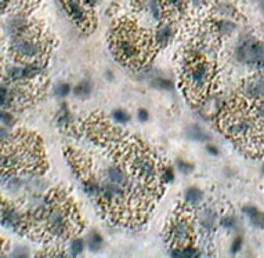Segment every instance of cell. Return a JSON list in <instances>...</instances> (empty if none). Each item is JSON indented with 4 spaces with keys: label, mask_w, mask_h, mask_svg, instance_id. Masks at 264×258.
I'll return each mask as SVG.
<instances>
[{
    "label": "cell",
    "mask_w": 264,
    "mask_h": 258,
    "mask_svg": "<svg viewBox=\"0 0 264 258\" xmlns=\"http://www.w3.org/2000/svg\"><path fill=\"white\" fill-rule=\"evenodd\" d=\"M223 128L234 141L244 147L257 148L264 142V121L250 113L244 104L225 113Z\"/></svg>",
    "instance_id": "cell-1"
},
{
    "label": "cell",
    "mask_w": 264,
    "mask_h": 258,
    "mask_svg": "<svg viewBox=\"0 0 264 258\" xmlns=\"http://www.w3.org/2000/svg\"><path fill=\"white\" fill-rule=\"evenodd\" d=\"M39 224L50 238H68L75 231V216L60 197L51 196L49 202L36 212Z\"/></svg>",
    "instance_id": "cell-2"
},
{
    "label": "cell",
    "mask_w": 264,
    "mask_h": 258,
    "mask_svg": "<svg viewBox=\"0 0 264 258\" xmlns=\"http://www.w3.org/2000/svg\"><path fill=\"white\" fill-rule=\"evenodd\" d=\"M114 49L123 62L129 65H140L147 57L149 45L147 37L133 24H122L115 29Z\"/></svg>",
    "instance_id": "cell-3"
},
{
    "label": "cell",
    "mask_w": 264,
    "mask_h": 258,
    "mask_svg": "<svg viewBox=\"0 0 264 258\" xmlns=\"http://www.w3.org/2000/svg\"><path fill=\"white\" fill-rule=\"evenodd\" d=\"M213 69L208 61L195 58L185 69V81L188 84V90L194 96H201L208 90L209 84L212 81Z\"/></svg>",
    "instance_id": "cell-4"
},
{
    "label": "cell",
    "mask_w": 264,
    "mask_h": 258,
    "mask_svg": "<svg viewBox=\"0 0 264 258\" xmlns=\"http://www.w3.org/2000/svg\"><path fill=\"white\" fill-rule=\"evenodd\" d=\"M235 56L239 62L249 68L264 72V41L257 40L252 36H245L237 45Z\"/></svg>",
    "instance_id": "cell-5"
},
{
    "label": "cell",
    "mask_w": 264,
    "mask_h": 258,
    "mask_svg": "<svg viewBox=\"0 0 264 258\" xmlns=\"http://www.w3.org/2000/svg\"><path fill=\"white\" fill-rule=\"evenodd\" d=\"M13 51L17 58L25 61H33L43 56L45 45L36 36L29 32H22L13 39Z\"/></svg>",
    "instance_id": "cell-6"
},
{
    "label": "cell",
    "mask_w": 264,
    "mask_h": 258,
    "mask_svg": "<svg viewBox=\"0 0 264 258\" xmlns=\"http://www.w3.org/2000/svg\"><path fill=\"white\" fill-rule=\"evenodd\" d=\"M130 168L140 181L153 182L157 178V166L151 157L141 149L133 151L130 155Z\"/></svg>",
    "instance_id": "cell-7"
},
{
    "label": "cell",
    "mask_w": 264,
    "mask_h": 258,
    "mask_svg": "<svg viewBox=\"0 0 264 258\" xmlns=\"http://www.w3.org/2000/svg\"><path fill=\"white\" fill-rule=\"evenodd\" d=\"M169 236L176 248L190 246L193 239V227L190 220L184 214H178L177 217L174 218V221L170 225Z\"/></svg>",
    "instance_id": "cell-8"
},
{
    "label": "cell",
    "mask_w": 264,
    "mask_h": 258,
    "mask_svg": "<svg viewBox=\"0 0 264 258\" xmlns=\"http://www.w3.org/2000/svg\"><path fill=\"white\" fill-rule=\"evenodd\" d=\"M242 97L254 104L264 102V72H259L245 81L241 89Z\"/></svg>",
    "instance_id": "cell-9"
},
{
    "label": "cell",
    "mask_w": 264,
    "mask_h": 258,
    "mask_svg": "<svg viewBox=\"0 0 264 258\" xmlns=\"http://www.w3.org/2000/svg\"><path fill=\"white\" fill-rule=\"evenodd\" d=\"M66 9L73 21L77 22L81 28H87L90 25V18L85 7V0H65Z\"/></svg>",
    "instance_id": "cell-10"
},
{
    "label": "cell",
    "mask_w": 264,
    "mask_h": 258,
    "mask_svg": "<svg viewBox=\"0 0 264 258\" xmlns=\"http://www.w3.org/2000/svg\"><path fill=\"white\" fill-rule=\"evenodd\" d=\"M0 221L6 227H10L13 229H20L22 225V216L18 210L14 207L0 208Z\"/></svg>",
    "instance_id": "cell-11"
},
{
    "label": "cell",
    "mask_w": 264,
    "mask_h": 258,
    "mask_svg": "<svg viewBox=\"0 0 264 258\" xmlns=\"http://www.w3.org/2000/svg\"><path fill=\"white\" fill-rule=\"evenodd\" d=\"M173 35H174V30H173V26L169 25V24H165V25H161L158 28L157 33H155V41L158 43V46H166L169 41L173 39Z\"/></svg>",
    "instance_id": "cell-12"
},
{
    "label": "cell",
    "mask_w": 264,
    "mask_h": 258,
    "mask_svg": "<svg viewBox=\"0 0 264 258\" xmlns=\"http://www.w3.org/2000/svg\"><path fill=\"white\" fill-rule=\"evenodd\" d=\"M162 7H166L172 14L183 15L187 11V0H162Z\"/></svg>",
    "instance_id": "cell-13"
},
{
    "label": "cell",
    "mask_w": 264,
    "mask_h": 258,
    "mask_svg": "<svg viewBox=\"0 0 264 258\" xmlns=\"http://www.w3.org/2000/svg\"><path fill=\"white\" fill-rule=\"evenodd\" d=\"M235 29H237V24L229 18H223V20L216 22V30H217L218 35L223 36V37L231 36L235 32Z\"/></svg>",
    "instance_id": "cell-14"
},
{
    "label": "cell",
    "mask_w": 264,
    "mask_h": 258,
    "mask_svg": "<svg viewBox=\"0 0 264 258\" xmlns=\"http://www.w3.org/2000/svg\"><path fill=\"white\" fill-rule=\"evenodd\" d=\"M214 11H216V14L225 17V18H234L237 15L235 7L229 2H218L216 7H214Z\"/></svg>",
    "instance_id": "cell-15"
},
{
    "label": "cell",
    "mask_w": 264,
    "mask_h": 258,
    "mask_svg": "<svg viewBox=\"0 0 264 258\" xmlns=\"http://www.w3.org/2000/svg\"><path fill=\"white\" fill-rule=\"evenodd\" d=\"M203 200V193L198 188H190L185 192V202L193 206H198Z\"/></svg>",
    "instance_id": "cell-16"
},
{
    "label": "cell",
    "mask_w": 264,
    "mask_h": 258,
    "mask_svg": "<svg viewBox=\"0 0 264 258\" xmlns=\"http://www.w3.org/2000/svg\"><path fill=\"white\" fill-rule=\"evenodd\" d=\"M187 134L190 138H193V140H195V141H208L209 140L208 133L205 132L202 127H199V126L190 127V128H188Z\"/></svg>",
    "instance_id": "cell-17"
},
{
    "label": "cell",
    "mask_w": 264,
    "mask_h": 258,
    "mask_svg": "<svg viewBox=\"0 0 264 258\" xmlns=\"http://www.w3.org/2000/svg\"><path fill=\"white\" fill-rule=\"evenodd\" d=\"M87 246H89V250L93 251V253H97L98 250H101L102 247V238L100 233L92 232L89 235V240H87Z\"/></svg>",
    "instance_id": "cell-18"
},
{
    "label": "cell",
    "mask_w": 264,
    "mask_h": 258,
    "mask_svg": "<svg viewBox=\"0 0 264 258\" xmlns=\"http://www.w3.org/2000/svg\"><path fill=\"white\" fill-rule=\"evenodd\" d=\"M199 251L197 248L191 247V246H187V247H180L173 250L172 255L173 257H198Z\"/></svg>",
    "instance_id": "cell-19"
},
{
    "label": "cell",
    "mask_w": 264,
    "mask_h": 258,
    "mask_svg": "<svg viewBox=\"0 0 264 258\" xmlns=\"http://www.w3.org/2000/svg\"><path fill=\"white\" fill-rule=\"evenodd\" d=\"M201 224H202V227L205 229H212L214 227V224H216V214L213 211H210V210H206V211L202 212V216H201Z\"/></svg>",
    "instance_id": "cell-20"
},
{
    "label": "cell",
    "mask_w": 264,
    "mask_h": 258,
    "mask_svg": "<svg viewBox=\"0 0 264 258\" xmlns=\"http://www.w3.org/2000/svg\"><path fill=\"white\" fill-rule=\"evenodd\" d=\"M90 91H92V84H90V81L87 80H83L82 83H79L75 89V94L79 97H87L90 94Z\"/></svg>",
    "instance_id": "cell-21"
},
{
    "label": "cell",
    "mask_w": 264,
    "mask_h": 258,
    "mask_svg": "<svg viewBox=\"0 0 264 258\" xmlns=\"http://www.w3.org/2000/svg\"><path fill=\"white\" fill-rule=\"evenodd\" d=\"M153 86L159 89V90H172L173 89V83L168 79H163V77H157L154 79Z\"/></svg>",
    "instance_id": "cell-22"
},
{
    "label": "cell",
    "mask_w": 264,
    "mask_h": 258,
    "mask_svg": "<svg viewBox=\"0 0 264 258\" xmlns=\"http://www.w3.org/2000/svg\"><path fill=\"white\" fill-rule=\"evenodd\" d=\"M149 9H151V14L155 20L161 18V13H162V5L158 0H151L149 2Z\"/></svg>",
    "instance_id": "cell-23"
},
{
    "label": "cell",
    "mask_w": 264,
    "mask_h": 258,
    "mask_svg": "<svg viewBox=\"0 0 264 258\" xmlns=\"http://www.w3.org/2000/svg\"><path fill=\"white\" fill-rule=\"evenodd\" d=\"M112 116H114L115 121L121 123V124H125V123H127V121L130 120V116H129V113H126V112L122 111V109H117V111H114Z\"/></svg>",
    "instance_id": "cell-24"
},
{
    "label": "cell",
    "mask_w": 264,
    "mask_h": 258,
    "mask_svg": "<svg viewBox=\"0 0 264 258\" xmlns=\"http://www.w3.org/2000/svg\"><path fill=\"white\" fill-rule=\"evenodd\" d=\"M83 248H85V246H83V242H82L81 239H75L71 244L72 255H79V254H82L83 253Z\"/></svg>",
    "instance_id": "cell-25"
},
{
    "label": "cell",
    "mask_w": 264,
    "mask_h": 258,
    "mask_svg": "<svg viewBox=\"0 0 264 258\" xmlns=\"http://www.w3.org/2000/svg\"><path fill=\"white\" fill-rule=\"evenodd\" d=\"M250 221H252V225H254V227L264 229V212L257 211L254 216L250 217Z\"/></svg>",
    "instance_id": "cell-26"
},
{
    "label": "cell",
    "mask_w": 264,
    "mask_h": 258,
    "mask_svg": "<svg viewBox=\"0 0 264 258\" xmlns=\"http://www.w3.org/2000/svg\"><path fill=\"white\" fill-rule=\"evenodd\" d=\"M69 91H71V87H69V84H60V86H57L56 89V94L57 96L60 97H65L69 94Z\"/></svg>",
    "instance_id": "cell-27"
},
{
    "label": "cell",
    "mask_w": 264,
    "mask_h": 258,
    "mask_svg": "<svg viewBox=\"0 0 264 258\" xmlns=\"http://www.w3.org/2000/svg\"><path fill=\"white\" fill-rule=\"evenodd\" d=\"M9 100H10V91L6 87H0V106L5 105Z\"/></svg>",
    "instance_id": "cell-28"
},
{
    "label": "cell",
    "mask_w": 264,
    "mask_h": 258,
    "mask_svg": "<svg viewBox=\"0 0 264 258\" xmlns=\"http://www.w3.org/2000/svg\"><path fill=\"white\" fill-rule=\"evenodd\" d=\"M254 115L261 119L264 121V102H259V104H254L253 106Z\"/></svg>",
    "instance_id": "cell-29"
},
{
    "label": "cell",
    "mask_w": 264,
    "mask_h": 258,
    "mask_svg": "<svg viewBox=\"0 0 264 258\" xmlns=\"http://www.w3.org/2000/svg\"><path fill=\"white\" fill-rule=\"evenodd\" d=\"M69 121H71V116H69V113L68 112H60V116H58V124L60 126H66V124H69Z\"/></svg>",
    "instance_id": "cell-30"
},
{
    "label": "cell",
    "mask_w": 264,
    "mask_h": 258,
    "mask_svg": "<svg viewBox=\"0 0 264 258\" xmlns=\"http://www.w3.org/2000/svg\"><path fill=\"white\" fill-rule=\"evenodd\" d=\"M162 178L165 182H170L174 178V174H173V170L170 167H166L162 173Z\"/></svg>",
    "instance_id": "cell-31"
},
{
    "label": "cell",
    "mask_w": 264,
    "mask_h": 258,
    "mask_svg": "<svg viewBox=\"0 0 264 258\" xmlns=\"http://www.w3.org/2000/svg\"><path fill=\"white\" fill-rule=\"evenodd\" d=\"M0 121L7 124V126H10L11 123H13V116H11L10 113H7V112H0Z\"/></svg>",
    "instance_id": "cell-32"
},
{
    "label": "cell",
    "mask_w": 264,
    "mask_h": 258,
    "mask_svg": "<svg viewBox=\"0 0 264 258\" xmlns=\"http://www.w3.org/2000/svg\"><path fill=\"white\" fill-rule=\"evenodd\" d=\"M177 166H178V168H180V171H183V173H190L191 170H193V166H191L190 163L183 162V160H180V162L177 163Z\"/></svg>",
    "instance_id": "cell-33"
},
{
    "label": "cell",
    "mask_w": 264,
    "mask_h": 258,
    "mask_svg": "<svg viewBox=\"0 0 264 258\" xmlns=\"http://www.w3.org/2000/svg\"><path fill=\"white\" fill-rule=\"evenodd\" d=\"M221 225L225 228H234L235 227V220L233 217H225L221 220Z\"/></svg>",
    "instance_id": "cell-34"
},
{
    "label": "cell",
    "mask_w": 264,
    "mask_h": 258,
    "mask_svg": "<svg viewBox=\"0 0 264 258\" xmlns=\"http://www.w3.org/2000/svg\"><path fill=\"white\" fill-rule=\"evenodd\" d=\"M241 246H242V239L237 238L235 240H234L233 247H231V251H233V253H238L239 250H241Z\"/></svg>",
    "instance_id": "cell-35"
},
{
    "label": "cell",
    "mask_w": 264,
    "mask_h": 258,
    "mask_svg": "<svg viewBox=\"0 0 264 258\" xmlns=\"http://www.w3.org/2000/svg\"><path fill=\"white\" fill-rule=\"evenodd\" d=\"M148 112L145 109H141V111L138 112V119L141 121H147L148 120Z\"/></svg>",
    "instance_id": "cell-36"
},
{
    "label": "cell",
    "mask_w": 264,
    "mask_h": 258,
    "mask_svg": "<svg viewBox=\"0 0 264 258\" xmlns=\"http://www.w3.org/2000/svg\"><path fill=\"white\" fill-rule=\"evenodd\" d=\"M257 211H259V210H257V208H254V207H245L244 208V212H245V214H248L249 217L254 216V214H256Z\"/></svg>",
    "instance_id": "cell-37"
},
{
    "label": "cell",
    "mask_w": 264,
    "mask_h": 258,
    "mask_svg": "<svg viewBox=\"0 0 264 258\" xmlns=\"http://www.w3.org/2000/svg\"><path fill=\"white\" fill-rule=\"evenodd\" d=\"M206 149H208L209 153H210V155H213V156H217V155H218V149L214 147V145H208V148H206Z\"/></svg>",
    "instance_id": "cell-38"
},
{
    "label": "cell",
    "mask_w": 264,
    "mask_h": 258,
    "mask_svg": "<svg viewBox=\"0 0 264 258\" xmlns=\"http://www.w3.org/2000/svg\"><path fill=\"white\" fill-rule=\"evenodd\" d=\"M203 2H205V0H188V3H191V5L195 6V7H199V6H202Z\"/></svg>",
    "instance_id": "cell-39"
},
{
    "label": "cell",
    "mask_w": 264,
    "mask_h": 258,
    "mask_svg": "<svg viewBox=\"0 0 264 258\" xmlns=\"http://www.w3.org/2000/svg\"><path fill=\"white\" fill-rule=\"evenodd\" d=\"M7 7V2L6 0H0V14H3Z\"/></svg>",
    "instance_id": "cell-40"
},
{
    "label": "cell",
    "mask_w": 264,
    "mask_h": 258,
    "mask_svg": "<svg viewBox=\"0 0 264 258\" xmlns=\"http://www.w3.org/2000/svg\"><path fill=\"white\" fill-rule=\"evenodd\" d=\"M259 7H260V10L264 13V0H259Z\"/></svg>",
    "instance_id": "cell-41"
},
{
    "label": "cell",
    "mask_w": 264,
    "mask_h": 258,
    "mask_svg": "<svg viewBox=\"0 0 264 258\" xmlns=\"http://www.w3.org/2000/svg\"><path fill=\"white\" fill-rule=\"evenodd\" d=\"M263 173H264V168H263Z\"/></svg>",
    "instance_id": "cell-42"
}]
</instances>
